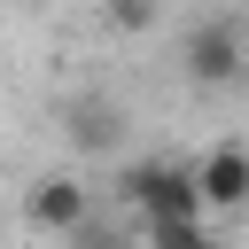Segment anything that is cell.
<instances>
[{"mask_svg":"<svg viewBox=\"0 0 249 249\" xmlns=\"http://www.w3.org/2000/svg\"><path fill=\"white\" fill-rule=\"evenodd\" d=\"M148 249H226V233L210 218H163V226H148Z\"/></svg>","mask_w":249,"mask_h":249,"instance_id":"6","label":"cell"},{"mask_svg":"<svg viewBox=\"0 0 249 249\" xmlns=\"http://www.w3.org/2000/svg\"><path fill=\"white\" fill-rule=\"evenodd\" d=\"M195 202H202V218H210V210H241V202H249V156H241L233 140H218V148L195 163Z\"/></svg>","mask_w":249,"mask_h":249,"instance_id":"5","label":"cell"},{"mask_svg":"<svg viewBox=\"0 0 249 249\" xmlns=\"http://www.w3.org/2000/svg\"><path fill=\"white\" fill-rule=\"evenodd\" d=\"M23 218H31L39 233H62V241H70V233L86 226V187H78L70 171H39L31 195H23Z\"/></svg>","mask_w":249,"mask_h":249,"instance_id":"4","label":"cell"},{"mask_svg":"<svg viewBox=\"0 0 249 249\" xmlns=\"http://www.w3.org/2000/svg\"><path fill=\"white\" fill-rule=\"evenodd\" d=\"M124 124H132V117H124L117 93H70V101H62V132H70L86 156H109V148L124 140Z\"/></svg>","mask_w":249,"mask_h":249,"instance_id":"3","label":"cell"},{"mask_svg":"<svg viewBox=\"0 0 249 249\" xmlns=\"http://www.w3.org/2000/svg\"><path fill=\"white\" fill-rule=\"evenodd\" d=\"M156 23V0H109V31H148Z\"/></svg>","mask_w":249,"mask_h":249,"instance_id":"7","label":"cell"},{"mask_svg":"<svg viewBox=\"0 0 249 249\" xmlns=\"http://www.w3.org/2000/svg\"><path fill=\"white\" fill-rule=\"evenodd\" d=\"M117 195L140 210V226H163V218H202V202H195V171L187 163H124L117 171Z\"/></svg>","mask_w":249,"mask_h":249,"instance_id":"1","label":"cell"},{"mask_svg":"<svg viewBox=\"0 0 249 249\" xmlns=\"http://www.w3.org/2000/svg\"><path fill=\"white\" fill-rule=\"evenodd\" d=\"M70 241H78V249H124V241H117V233H101V226H78Z\"/></svg>","mask_w":249,"mask_h":249,"instance_id":"8","label":"cell"},{"mask_svg":"<svg viewBox=\"0 0 249 249\" xmlns=\"http://www.w3.org/2000/svg\"><path fill=\"white\" fill-rule=\"evenodd\" d=\"M241 62H249V47H241V23H233V16H210V23L187 31V78H195V86L226 93V86L241 78Z\"/></svg>","mask_w":249,"mask_h":249,"instance_id":"2","label":"cell"}]
</instances>
